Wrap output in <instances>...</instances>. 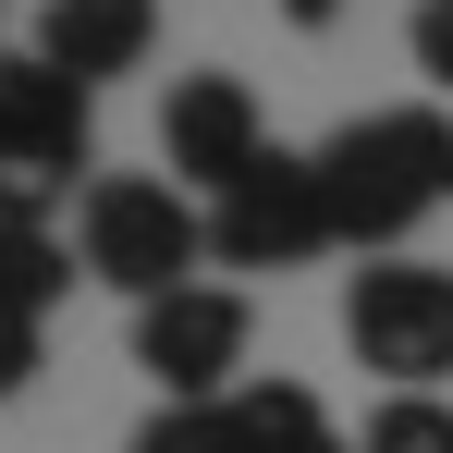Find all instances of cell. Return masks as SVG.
Segmentation results:
<instances>
[{"label":"cell","mask_w":453,"mask_h":453,"mask_svg":"<svg viewBox=\"0 0 453 453\" xmlns=\"http://www.w3.org/2000/svg\"><path fill=\"white\" fill-rule=\"evenodd\" d=\"M319 196H331V233L356 257H404V233L453 209V123L417 98V111H356L331 148H319Z\"/></svg>","instance_id":"1"},{"label":"cell","mask_w":453,"mask_h":453,"mask_svg":"<svg viewBox=\"0 0 453 453\" xmlns=\"http://www.w3.org/2000/svg\"><path fill=\"white\" fill-rule=\"evenodd\" d=\"M98 159V86L50 74L37 50H0V221H37L50 209H86L74 172ZM98 184V172H86Z\"/></svg>","instance_id":"2"},{"label":"cell","mask_w":453,"mask_h":453,"mask_svg":"<svg viewBox=\"0 0 453 453\" xmlns=\"http://www.w3.org/2000/svg\"><path fill=\"white\" fill-rule=\"evenodd\" d=\"M74 257H86V282L159 306V295L196 282V257H209V209H196L172 172H98L86 209H74Z\"/></svg>","instance_id":"3"},{"label":"cell","mask_w":453,"mask_h":453,"mask_svg":"<svg viewBox=\"0 0 453 453\" xmlns=\"http://www.w3.org/2000/svg\"><path fill=\"white\" fill-rule=\"evenodd\" d=\"M343 343L356 368L392 380V392H441L453 380V270L429 257H368L343 282Z\"/></svg>","instance_id":"4"},{"label":"cell","mask_w":453,"mask_h":453,"mask_svg":"<svg viewBox=\"0 0 453 453\" xmlns=\"http://www.w3.org/2000/svg\"><path fill=\"white\" fill-rule=\"evenodd\" d=\"M319 245H343L331 196H319V148H270L245 184L209 196V257L221 270H306Z\"/></svg>","instance_id":"5"},{"label":"cell","mask_w":453,"mask_h":453,"mask_svg":"<svg viewBox=\"0 0 453 453\" xmlns=\"http://www.w3.org/2000/svg\"><path fill=\"white\" fill-rule=\"evenodd\" d=\"M245 295L233 282H184V295L135 306V368L159 380V404H221V392H245Z\"/></svg>","instance_id":"6"},{"label":"cell","mask_w":453,"mask_h":453,"mask_svg":"<svg viewBox=\"0 0 453 453\" xmlns=\"http://www.w3.org/2000/svg\"><path fill=\"white\" fill-rule=\"evenodd\" d=\"M159 159H172V184H196V196L245 184V172L270 159V123H257L245 74H172V98H159Z\"/></svg>","instance_id":"7"},{"label":"cell","mask_w":453,"mask_h":453,"mask_svg":"<svg viewBox=\"0 0 453 453\" xmlns=\"http://www.w3.org/2000/svg\"><path fill=\"white\" fill-rule=\"evenodd\" d=\"M159 50V0H50L37 12V62L74 86H111Z\"/></svg>","instance_id":"8"},{"label":"cell","mask_w":453,"mask_h":453,"mask_svg":"<svg viewBox=\"0 0 453 453\" xmlns=\"http://www.w3.org/2000/svg\"><path fill=\"white\" fill-rule=\"evenodd\" d=\"M74 245H62V233H37V221H0V306H12V319H50V306L74 295Z\"/></svg>","instance_id":"9"},{"label":"cell","mask_w":453,"mask_h":453,"mask_svg":"<svg viewBox=\"0 0 453 453\" xmlns=\"http://www.w3.org/2000/svg\"><path fill=\"white\" fill-rule=\"evenodd\" d=\"M356 453H453V404H441V392H392Z\"/></svg>","instance_id":"10"},{"label":"cell","mask_w":453,"mask_h":453,"mask_svg":"<svg viewBox=\"0 0 453 453\" xmlns=\"http://www.w3.org/2000/svg\"><path fill=\"white\" fill-rule=\"evenodd\" d=\"M135 453H245V429H233V392H221V404H159L148 429H135Z\"/></svg>","instance_id":"11"},{"label":"cell","mask_w":453,"mask_h":453,"mask_svg":"<svg viewBox=\"0 0 453 453\" xmlns=\"http://www.w3.org/2000/svg\"><path fill=\"white\" fill-rule=\"evenodd\" d=\"M404 50H417V74L453 98V0H417V25H404Z\"/></svg>","instance_id":"12"},{"label":"cell","mask_w":453,"mask_h":453,"mask_svg":"<svg viewBox=\"0 0 453 453\" xmlns=\"http://www.w3.org/2000/svg\"><path fill=\"white\" fill-rule=\"evenodd\" d=\"M25 380H37V319H12V306H0V404H12Z\"/></svg>","instance_id":"13"},{"label":"cell","mask_w":453,"mask_h":453,"mask_svg":"<svg viewBox=\"0 0 453 453\" xmlns=\"http://www.w3.org/2000/svg\"><path fill=\"white\" fill-rule=\"evenodd\" d=\"M331 12H343V0H282V25H306V37H319Z\"/></svg>","instance_id":"14"}]
</instances>
